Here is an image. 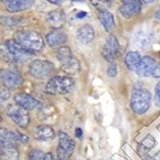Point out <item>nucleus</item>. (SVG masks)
Segmentation results:
<instances>
[{
    "instance_id": "1",
    "label": "nucleus",
    "mask_w": 160,
    "mask_h": 160,
    "mask_svg": "<svg viewBox=\"0 0 160 160\" xmlns=\"http://www.w3.org/2000/svg\"><path fill=\"white\" fill-rule=\"evenodd\" d=\"M0 55L5 61L12 64H22L34 56V53L27 51L13 39L8 40L0 45Z\"/></svg>"
},
{
    "instance_id": "2",
    "label": "nucleus",
    "mask_w": 160,
    "mask_h": 160,
    "mask_svg": "<svg viewBox=\"0 0 160 160\" xmlns=\"http://www.w3.org/2000/svg\"><path fill=\"white\" fill-rule=\"evenodd\" d=\"M13 40L22 48L31 53L42 51L44 48V41L39 33L31 30H21L14 34Z\"/></svg>"
},
{
    "instance_id": "3",
    "label": "nucleus",
    "mask_w": 160,
    "mask_h": 160,
    "mask_svg": "<svg viewBox=\"0 0 160 160\" xmlns=\"http://www.w3.org/2000/svg\"><path fill=\"white\" fill-rule=\"evenodd\" d=\"M56 57L62 71L68 75H75L81 70V65L78 60L72 54L71 48L67 46H62L57 51Z\"/></svg>"
},
{
    "instance_id": "4",
    "label": "nucleus",
    "mask_w": 160,
    "mask_h": 160,
    "mask_svg": "<svg viewBox=\"0 0 160 160\" xmlns=\"http://www.w3.org/2000/svg\"><path fill=\"white\" fill-rule=\"evenodd\" d=\"M75 88V81L68 76H54L46 85V91L52 95H63Z\"/></svg>"
},
{
    "instance_id": "5",
    "label": "nucleus",
    "mask_w": 160,
    "mask_h": 160,
    "mask_svg": "<svg viewBox=\"0 0 160 160\" xmlns=\"http://www.w3.org/2000/svg\"><path fill=\"white\" fill-rule=\"evenodd\" d=\"M151 104V94L145 88H137L133 91L131 98V108L138 115L148 111Z\"/></svg>"
},
{
    "instance_id": "6",
    "label": "nucleus",
    "mask_w": 160,
    "mask_h": 160,
    "mask_svg": "<svg viewBox=\"0 0 160 160\" xmlns=\"http://www.w3.org/2000/svg\"><path fill=\"white\" fill-rule=\"evenodd\" d=\"M58 144L56 149L58 160H69L74 154L75 142L72 138L63 131H58Z\"/></svg>"
},
{
    "instance_id": "7",
    "label": "nucleus",
    "mask_w": 160,
    "mask_h": 160,
    "mask_svg": "<svg viewBox=\"0 0 160 160\" xmlns=\"http://www.w3.org/2000/svg\"><path fill=\"white\" fill-rule=\"evenodd\" d=\"M55 71V66L50 61L35 59L29 64V74L35 78L45 79L51 76Z\"/></svg>"
},
{
    "instance_id": "8",
    "label": "nucleus",
    "mask_w": 160,
    "mask_h": 160,
    "mask_svg": "<svg viewBox=\"0 0 160 160\" xmlns=\"http://www.w3.org/2000/svg\"><path fill=\"white\" fill-rule=\"evenodd\" d=\"M7 114L13 122L19 128L25 129L29 126L31 122L29 111L21 108L18 105H8L7 108Z\"/></svg>"
},
{
    "instance_id": "9",
    "label": "nucleus",
    "mask_w": 160,
    "mask_h": 160,
    "mask_svg": "<svg viewBox=\"0 0 160 160\" xmlns=\"http://www.w3.org/2000/svg\"><path fill=\"white\" fill-rule=\"evenodd\" d=\"M0 81L8 89H16L23 82L21 73L16 69H0Z\"/></svg>"
},
{
    "instance_id": "10",
    "label": "nucleus",
    "mask_w": 160,
    "mask_h": 160,
    "mask_svg": "<svg viewBox=\"0 0 160 160\" xmlns=\"http://www.w3.org/2000/svg\"><path fill=\"white\" fill-rule=\"evenodd\" d=\"M29 137L18 131H12L5 128H0V143L15 144L17 142L26 144L29 142Z\"/></svg>"
},
{
    "instance_id": "11",
    "label": "nucleus",
    "mask_w": 160,
    "mask_h": 160,
    "mask_svg": "<svg viewBox=\"0 0 160 160\" xmlns=\"http://www.w3.org/2000/svg\"><path fill=\"white\" fill-rule=\"evenodd\" d=\"M119 43L115 35H109L102 48V55L104 59L110 63H114L119 54Z\"/></svg>"
},
{
    "instance_id": "12",
    "label": "nucleus",
    "mask_w": 160,
    "mask_h": 160,
    "mask_svg": "<svg viewBox=\"0 0 160 160\" xmlns=\"http://www.w3.org/2000/svg\"><path fill=\"white\" fill-rule=\"evenodd\" d=\"M14 101L15 104L28 111H31L38 108L41 105L40 101H38L35 97L25 94V93H17L14 95Z\"/></svg>"
},
{
    "instance_id": "13",
    "label": "nucleus",
    "mask_w": 160,
    "mask_h": 160,
    "mask_svg": "<svg viewBox=\"0 0 160 160\" xmlns=\"http://www.w3.org/2000/svg\"><path fill=\"white\" fill-rule=\"evenodd\" d=\"M157 67L156 61L151 56H144L141 58L139 64L136 69L137 75L140 77H149L153 75Z\"/></svg>"
},
{
    "instance_id": "14",
    "label": "nucleus",
    "mask_w": 160,
    "mask_h": 160,
    "mask_svg": "<svg viewBox=\"0 0 160 160\" xmlns=\"http://www.w3.org/2000/svg\"><path fill=\"white\" fill-rule=\"evenodd\" d=\"M47 22L51 28L55 30L62 28L66 22V15L63 11L60 9L53 10L47 15Z\"/></svg>"
},
{
    "instance_id": "15",
    "label": "nucleus",
    "mask_w": 160,
    "mask_h": 160,
    "mask_svg": "<svg viewBox=\"0 0 160 160\" xmlns=\"http://www.w3.org/2000/svg\"><path fill=\"white\" fill-rule=\"evenodd\" d=\"M142 4L140 0H131L129 2H126L119 8L120 14L124 18H131L138 15L141 11Z\"/></svg>"
},
{
    "instance_id": "16",
    "label": "nucleus",
    "mask_w": 160,
    "mask_h": 160,
    "mask_svg": "<svg viewBox=\"0 0 160 160\" xmlns=\"http://www.w3.org/2000/svg\"><path fill=\"white\" fill-rule=\"evenodd\" d=\"M33 136L38 141H50L55 136V132L52 128L48 125H38L32 131Z\"/></svg>"
},
{
    "instance_id": "17",
    "label": "nucleus",
    "mask_w": 160,
    "mask_h": 160,
    "mask_svg": "<svg viewBox=\"0 0 160 160\" xmlns=\"http://www.w3.org/2000/svg\"><path fill=\"white\" fill-rule=\"evenodd\" d=\"M35 3V0H8L6 8L9 12L17 13L28 10Z\"/></svg>"
},
{
    "instance_id": "18",
    "label": "nucleus",
    "mask_w": 160,
    "mask_h": 160,
    "mask_svg": "<svg viewBox=\"0 0 160 160\" xmlns=\"http://www.w3.org/2000/svg\"><path fill=\"white\" fill-rule=\"evenodd\" d=\"M46 40L50 48H59L60 47H62V44L67 42L68 36L66 35L65 33L58 31V30H55L48 33L46 36Z\"/></svg>"
},
{
    "instance_id": "19",
    "label": "nucleus",
    "mask_w": 160,
    "mask_h": 160,
    "mask_svg": "<svg viewBox=\"0 0 160 160\" xmlns=\"http://www.w3.org/2000/svg\"><path fill=\"white\" fill-rule=\"evenodd\" d=\"M95 30L90 24H84L77 31L76 37L78 42L82 44H88L95 38Z\"/></svg>"
},
{
    "instance_id": "20",
    "label": "nucleus",
    "mask_w": 160,
    "mask_h": 160,
    "mask_svg": "<svg viewBox=\"0 0 160 160\" xmlns=\"http://www.w3.org/2000/svg\"><path fill=\"white\" fill-rule=\"evenodd\" d=\"M19 151L15 144H2L0 160H18Z\"/></svg>"
},
{
    "instance_id": "21",
    "label": "nucleus",
    "mask_w": 160,
    "mask_h": 160,
    "mask_svg": "<svg viewBox=\"0 0 160 160\" xmlns=\"http://www.w3.org/2000/svg\"><path fill=\"white\" fill-rule=\"evenodd\" d=\"M98 19L107 32H111L115 29V22L114 15L108 11L99 12Z\"/></svg>"
},
{
    "instance_id": "22",
    "label": "nucleus",
    "mask_w": 160,
    "mask_h": 160,
    "mask_svg": "<svg viewBox=\"0 0 160 160\" xmlns=\"http://www.w3.org/2000/svg\"><path fill=\"white\" fill-rule=\"evenodd\" d=\"M141 61V56L137 51H130L127 54L124 59L125 65L130 71H136Z\"/></svg>"
},
{
    "instance_id": "23",
    "label": "nucleus",
    "mask_w": 160,
    "mask_h": 160,
    "mask_svg": "<svg viewBox=\"0 0 160 160\" xmlns=\"http://www.w3.org/2000/svg\"><path fill=\"white\" fill-rule=\"evenodd\" d=\"M135 43L141 49H146L151 43V35L145 31H139L135 35Z\"/></svg>"
},
{
    "instance_id": "24",
    "label": "nucleus",
    "mask_w": 160,
    "mask_h": 160,
    "mask_svg": "<svg viewBox=\"0 0 160 160\" xmlns=\"http://www.w3.org/2000/svg\"><path fill=\"white\" fill-rule=\"evenodd\" d=\"M90 2L99 12L108 11L111 6V0H90Z\"/></svg>"
},
{
    "instance_id": "25",
    "label": "nucleus",
    "mask_w": 160,
    "mask_h": 160,
    "mask_svg": "<svg viewBox=\"0 0 160 160\" xmlns=\"http://www.w3.org/2000/svg\"><path fill=\"white\" fill-rule=\"evenodd\" d=\"M45 153L41 150H32L28 155V160H44Z\"/></svg>"
},
{
    "instance_id": "26",
    "label": "nucleus",
    "mask_w": 160,
    "mask_h": 160,
    "mask_svg": "<svg viewBox=\"0 0 160 160\" xmlns=\"http://www.w3.org/2000/svg\"><path fill=\"white\" fill-rule=\"evenodd\" d=\"M117 73H118V71H117V67L115 62L111 63L108 69V75L110 77H115L117 75Z\"/></svg>"
},
{
    "instance_id": "27",
    "label": "nucleus",
    "mask_w": 160,
    "mask_h": 160,
    "mask_svg": "<svg viewBox=\"0 0 160 160\" xmlns=\"http://www.w3.org/2000/svg\"><path fill=\"white\" fill-rule=\"evenodd\" d=\"M155 103L157 107L160 108V82L156 85L155 95Z\"/></svg>"
},
{
    "instance_id": "28",
    "label": "nucleus",
    "mask_w": 160,
    "mask_h": 160,
    "mask_svg": "<svg viewBox=\"0 0 160 160\" xmlns=\"http://www.w3.org/2000/svg\"><path fill=\"white\" fill-rule=\"evenodd\" d=\"M11 96V94L7 89H1L0 90V99L1 100H8Z\"/></svg>"
},
{
    "instance_id": "29",
    "label": "nucleus",
    "mask_w": 160,
    "mask_h": 160,
    "mask_svg": "<svg viewBox=\"0 0 160 160\" xmlns=\"http://www.w3.org/2000/svg\"><path fill=\"white\" fill-rule=\"evenodd\" d=\"M153 75H154L155 78H160V64H158L156 67L155 71L153 73Z\"/></svg>"
},
{
    "instance_id": "30",
    "label": "nucleus",
    "mask_w": 160,
    "mask_h": 160,
    "mask_svg": "<svg viewBox=\"0 0 160 160\" xmlns=\"http://www.w3.org/2000/svg\"><path fill=\"white\" fill-rule=\"evenodd\" d=\"M48 2L54 5H61L63 2L64 0H48Z\"/></svg>"
},
{
    "instance_id": "31",
    "label": "nucleus",
    "mask_w": 160,
    "mask_h": 160,
    "mask_svg": "<svg viewBox=\"0 0 160 160\" xmlns=\"http://www.w3.org/2000/svg\"><path fill=\"white\" fill-rule=\"evenodd\" d=\"M44 160H55L54 156L52 155V154L51 153H48V154H45V156H44Z\"/></svg>"
},
{
    "instance_id": "32",
    "label": "nucleus",
    "mask_w": 160,
    "mask_h": 160,
    "mask_svg": "<svg viewBox=\"0 0 160 160\" xmlns=\"http://www.w3.org/2000/svg\"><path fill=\"white\" fill-rule=\"evenodd\" d=\"M87 15H88V14H87V12H85V11H80L78 14H77L76 17L78 18H83L87 16Z\"/></svg>"
},
{
    "instance_id": "33",
    "label": "nucleus",
    "mask_w": 160,
    "mask_h": 160,
    "mask_svg": "<svg viewBox=\"0 0 160 160\" xmlns=\"http://www.w3.org/2000/svg\"><path fill=\"white\" fill-rule=\"evenodd\" d=\"M75 135H76L77 138H81L82 135V129H80V128H76V130H75Z\"/></svg>"
},
{
    "instance_id": "34",
    "label": "nucleus",
    "mask_w": 160,
    "mask_h": 160,
    "mask_svg": "<svg viewBox=\"0 0 160 160\" xmlns=\"http://www.w3.org/2000/svg\"><path fill=\"white\" fill-rule=\"evenodd\" d=\"M155 18L160 22V7L158 8V9L157 10L156 13H155Z\"/></svg>"
},
{
    "instance_id": "35",
    "label": "nucleus",
    "mask_w": 160,
    "mask_h": 160,
    "mask_svg": "<svg viewBox=\"0 0 160 160\" xmlns=\"http://www.w3.org/2000/svg\"><path fill=\"white\" fill-rule=\"evenodd\" d=\"M140 2H144V3L146 4H149V3H152L153 2H155V0H140Z\"/></svg>"
},
{
    "instance_id": "36",
    "label": "nucleus",
    "mask_w": 160,
    "mask_h": 160,
    "mask_svg": "<svg viewBox=\"0 0 160 160\" xmlns=\"http://www.w3.org/2000/svg\"><path fill=\"white\" fill-rule=\"evenodd\" d=\"M71 1H75V2H83L85 0H71Z\"/></svg>"
},
{
    "instance_id": "37",
    "label": "nucleus",
    "mask_w": 160,
    "mask_h": 160,
    "mask_svg": "<svg viewBox=\"0 0 160 160\" xmlns=\"http://www.w3.org/2000/svg\"><path fill=\"white\" fill-rule=\"evenodd\" d=\"M7 1H8V0H0V2H6Z\"/></svg>"
},
{
    "instance_id": "38",
    "label": "nucleus",
    "mask_w": 160,
    "mask_h": 160,
    "mask_svg": "<svg viewBox=\"0 0 160 160\" xmlns=\"http://www.w3.org/2000/svg\"><path fill=\"white\" fill-rule=\"evenodd\" d=\"M2 116H1V115H0V122H2Z\"/></svg>"
},
{
    "instance_id": "39",
    "label": "nucleus",
    "mask_w": 160,
    "mask_h": 160,
    "mask_svg": "<svg viewBox=\"0 0 160 160\" xmlns=\"http://www.w3.org/2000/svg\"><path fill=\"white\" fill-rule=\"evenodd\" d=\"M1 149H2V144L0 143V152H1Z\"/></svg>"
}]
</instances>
